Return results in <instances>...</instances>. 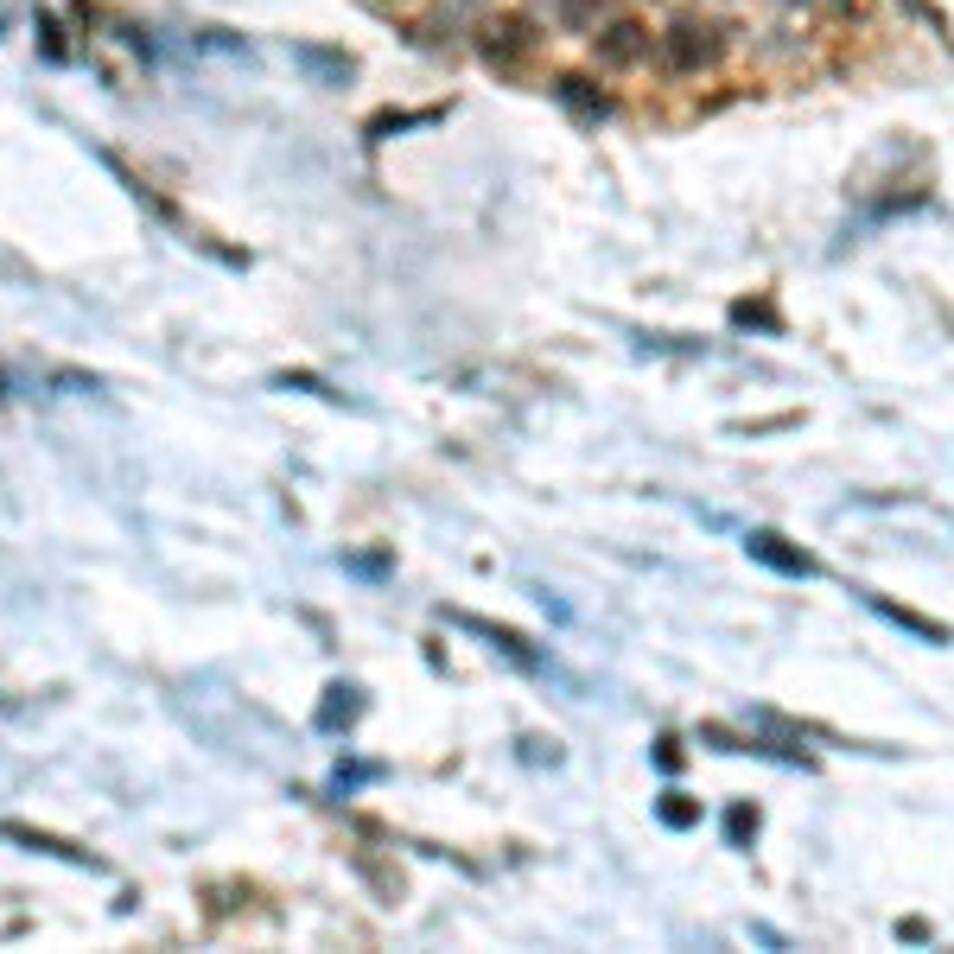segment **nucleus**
Here are the masks:
<instances>
[{
    "label": "nucleus",
    "instance_id": "nucleus-1",
    "mask_svg": "<svg viewBox=\"0 0 954 954\" xmlns=\"http://www.w3.org/2000/svg\"><path fill=\"white\" fill-rule=\"evenodd\" d=\"M726 26H706V20H675L661 33V64L675 76H700L706 64H719V45H726Z\"/></svg>",
    "mask_w": 954,
    "mask_h": 954
},
{
    "label": "nucleus",
    "instance_id": "nucleus-2",
    "mask_svg": "<svg viewBox=\"0 0 954 954\" xmlns=\"http://www.w3.org/2000/svg\"><path fill=\"white\" fill-rule=\"evenodd\" d=\"M744 553H751L758 567L783 573V580H814V553L789 548V541H783L776 528H751V535H744Z\"/></svg>",
    "mask_w": 954,
    "mask_h": 954
},
{
    "label": "nucleus",
    "instance_id": "nucleus-3",
    "mask_svg": "<svg viewBox=\"0 0 954 954\" xmlns=\"http://www.w3.org/2000/svg\"><path fill=\"white\" fill-rule=\"evenodd\" d=\"M598 64H611V71H630V64H643L649 58V26L643 20H611L605 33H598Z\"/></svg>",
    "mask_w": 954,
    "mask_h": 954
},
{
    "label": "nucleus",
    "instance_id": "nucleus-4",
    "mask_svg": "<svg viewBox=\"0 0 954 954\" xmlns=\"http://www.w3.org/2000/svg\"><path fill=\"white\" fill-rule=\"evenodd\" d=\"M553 96L580 115V121H605V115H611V96H605L592 76H553Z\"/></svg>",
    "mask_w": 954,
    "mask_h": 954
},
{
    "label": "nucleus",
    "instance_id": "nucleus-5",
    "mask_svg": "<svg viewBox=\"0 0 954 954\" xmlns=\"http://www.w3.org/2000/svg\"><path fill=\"white\" fill-rule=\"evenodd\" d=\"M484 51H490V58H522V51H535V26H528L522 13H503V20H490Z\"/></svg>",
    "mask_w": 954,
    "mask_h": 954
},
{
    "label": "nucleus",
    "instance_id": "nucleus-6",
    "mask_svg": "<svg viewBox=\"0 0 954 954\" xmlns=\"http://www.w3.org/2000/svg\"><path fill=\"white\" fill-rule=\"evenodd\" d=\"M872 611H879L884 624H897V630H910V636H922V643H949V624H935V618H922V611H904V605H891V598H872Z\"/></svg>",
    "mask_w": 954,
    "mask_h": 954
},
{
    "label": "nucleus",
    "instance_id": "nucleus-7",
    "mask_svg": "<svg viewBox=\"0 0 954 954\" xmlns=\"http://www.w3.org/2000/svg\"><path fill=\"white\" fill-rule=\"evenodd\" d=\"M656 814L668 821V827H694V821H700V808H694V802H681V796H661Z\"/></svg>",
    "mask_w": 954,
    "mask_h": 954
},
{
    "label": "nucleus",
    "instance_id": "nucleus-8",
    "mask_svg": "<svg viewBox=\"0 0 954 954\" xmlns=\"http://www.w3.org/2000/svg\"><path fill=\"white\" fill-rule=\"evenodd\" d=\"M726 834H732V846H744V834H758V808H732Z\"/></svg>",
    "mask_w": 954,
    "mask_h": 954
},
{
    "label": "nucleus",
    "instance_id": "nucleus-9",
    "mask_svg": "<svg viewBox=\"0 0 954 954\" xmlns=\"http://www.w3.org/2000/svg\"><path fill=\"white\" fill-rule=\"evenodd\" d=\"M904 7H910V13H917L922 26H935V33H942V13H935V0H904Z\"/></svg>",
    "mask_w": 954,
    "mask_h": 954
}]
</instances>
